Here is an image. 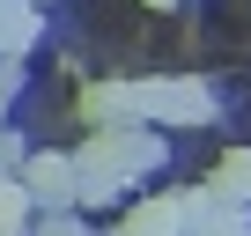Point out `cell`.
Returning <instances> with one entry per match:
<instances>
[{
  "mask_svg": "<svg viewBox=\"0 0 251 236\" xmlns=\"http://www.w3.org/2000/svg\"><path fill=\"white\" fill-rule=\"evenodd\" d=\"M30 229H37V199H30V185L0 177V236H30Z\"/></svg>",
  "mask_w": 251,
  "mask_h": 236,
  "instance_id": "cell-8",
  "label": "cell"
},
{
  "mask_svg": "<svg viewBox=\"0 0 251 236\" xmlns=\"http://www.w3.org/2000/svg\"><path fill=\"white\" fill-rule=\"evenodd\" d=\"M133 96H141V118H148V126H214V89L192 81V74L133 81Z\"/></svg>",
  "mask_w": 251,
  "mask_h": 236,
  "instance_id": "cell-2",
  "label": "cell"
},
{
  "mask_svg": "<svg viewBox=\"0 0 251 236\" xmlns=\"http://www.w3.org/2000/svg\"><path fill=\"white\" fill-rule=\"evenodd\" d=\"M118 236H185V192H148L141 207H126Z\"/></svg>",
  "mask_w": 251,
  "mask_h": 236,
  "instance_id": "cell-4",
  "label": "cell"
},
{
  "mask_svg": "<svg viewBox=\"0 0 251 236\" xmlns=\"http://www.w3.org/2000/svg\"><path fill=\"white\" fill-rule=\"evenodd\" d=\"M15 89H23V59H0V111H8Z\"/></svg>",
  "mask_w": 251,
  "mask_h": 236,
  "instance_id": "cell-10",
  "label": "cell"
},
{
  "mask_svg": "<svg viewBox=\"0 0 251 236\" xmlns=\"http://www.w3.org/2000/svg\"><path fill=\"white\" fill-rule=\"evenodd\" d=\"M229 207H251V148H222V163H214V177H207Z\"/></svg>",
  "mask_w": 251,
  "mask_h": 236,
  "instance_id": "cell-7",
  "label": "cell"
},
{
  "mask_svg": "<svg viewBox=\"0 0 251 236\" xmlns=\"http://www.w3.org/2000/svg\"><path fill=\"white\" fill-rule=\"evenodd\" d=\"M81 118H89V126H126V118H141L133 81H89L81 89Z\"/></svg>",
  "mask_w": 251,
  "mask_h": 236,
  "instance_id": "cell-5",
  "label": "cell"
},
{
  "mask_svg": "<svg viewBox=\"0 0 251 236\" xmlns=\"http://www.w3.org/2000/svg\"><path fill=\"white\" fill-rule=\"evenodd\" d=\"M81 207H118L133 185H148L163 170V133H148V118H126V126H96L81 148Z\"/></svg>",
  "mask_w": 251,
  "mask_h": 236,
  "instance_id": "cell-1",
  "label": "cell"
},
{
  "mask_svg": "<svg viewBox=\"0 0 251 236\" xmlns=\"http://www.w3.org/2000/svg\"><path fill=\"white\" fill-rule=\"evenodd\" d=\"M37 236H96V229H81L67 207H45V214H37Z\"/></svg>",
  "mask_w": 251,
  "mask_h": 236,
  "instance_id": "cell-9",
  "label": "cell"
},
{
  "mask_svg": "<svg viewBox=\"0 0 251 236\" xmlns=\"http://www.w3.org/2000/svg\"><path fill=\"white\" fill-rule=\"evenodd\" d=\"M23 185L37 207H81V163L74 155H52V148L23 155Z\"/></svg>",
  "mask_w": 251,
  "mask_h": 236,
  "instance_id": "cell-3",
  "label": "cell"
},
{
  "mask_svg": "<svg viewBox=\"0 0 251 236\" xmlns=\"http://www.w3.org/2000/svg\"><path fill=\"white\" fill-rule=\"evenodd\" d=\"M148 8H177V0H148Z\"/></svg>",
  "mask_w": 251,
  "mask_h": 236,
  "instance_id": "cell-11",
  "label": "cell"
},
{
  "mask_svg": "<svg viewBox=\"0 0 251 236\" xmlns=\"http://www.w3.org/2000/svg\"><path fill=\"white\" fill-rule=\"evenodd\" d=\"M0 177H8V170H0Z\"/></svg>",
  "mask_w": 251,
  "mask_h": 236,
  "instance_id": "cell-12",
  "label": "cell"
},
{
  "mask_svg": "<svg viewBox=\"0 0 251 236\" xmlns=\"http://www.w3.org/2000/svg\"><path fill=\"white\" fill-rule=\"evenodd\" d=\"M37 0H0V59H23L37 45Z\"/></svg>",
  "mask_w": 251,
  "mask_h": 236,
  "instance_id": "cell-6",
  "label": "cell"
}]
</instances>
